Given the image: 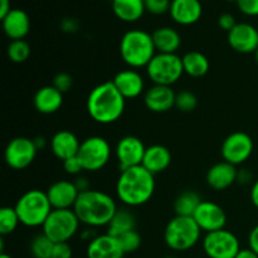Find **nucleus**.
I'll return each instance as SVG.
<instances>
[{
	"label": "nucleus",
	"mask_w": 258,
	"mask_h": 258,
	"mask_svg": "<svg viewBox=\"0 0 258 258\" xmlns=\"http://www.w3.org/2000/svg\"><path fill=\"white\" fill-rule=\"evenodd\" d=\"M155 175L143 165L121 170L116 181L117 199L128 208L141 207L151 201L155 193Z\"/></svg>",
	"instance_id": "obj_1"
},
{
	"label": "nucleus",
	"mask_w": 258,
	"mask_h": 258,
	"mask_svg": "<svg viewBox=\"0 0 258 258\" xmlns=\"http://www.w3.org/2000/svg\"><path fill=\"white\" fill-rule=\"evenodd\" d=\"M87 112L95 122L110 125L120 120L126 107V100L112 81L100 83L88 93Z\"/></svg>",
	"instance_id": "obj_2"
},
{
	"label": "nucleus",
	"mask_w": 258,
	"mask_h": 258,
	"mask_svg": "<svg viewBox=\"0 0 258 258\" xmlns=\"http://www.w3.org/2000/svg\"><path fill=\"white\" fill-rule=\"evenodd\" d=\"M117 209L115 199L110 194L97 189L80 193L73 207L81 224L93 229L107 227Z\"/></svg>",
	"instance_id": "obj_3"
},
{
	"label": "nucleus",
	"mask_w": 258,
	"mask_h": 258,
	"mask_svg": "<svg viewBox=\"0 0 258 258\" xmlns=\"http://www.w3.org/2000/svg\"><path fill=\"white\" fill-rule=\"evenodd\" d=\"M156 54L153 35L143 29H130L121 37L120 55L133 70L148 67Z\"/></svg>",
	"instance_id": "obj_4"
},
{
	"label": "nucleus",
	"mask_w": 258,
	"mask_h": 258,
	"mask_svg": "<svg viewBox=\"0 0 258 258\" xmlns=\"http://www.w3.org/2000/svg\"><path fill=\"white\" fill-rule=\"evenodd\" d=\"M20 224L28 228L43 227L44 222L53 211L47 193L39 189L27 190L14 206Z\"/></svg>",
	"instance_id": "obj_5"
},
{
	"label": "nucleus",
	"mask_w": 258,
	"mask_h": 258,
	"mask_svg": "<svg viewBox=\"0 0 258 258\" xmlns=\"http://www.w3.org/2000/svg\"><path fill=\"white\" fill-rule=\"evenodd\" d=\"M202 237V229L193 217L175 216L164 229V241L174 252H185L197 246Z\"/></svg>",
	"instance_id": "obj_6"
},
{
	"label": "nucleus",
	"mask_w": 258,
	"mask_h": 258,
	"mask_svg": "<svg viewBox=\"0 0 258 258\" xmlns=\"http://www.w3.org/2000/svg\"><path fill=\"white\" fill-rule=\"evenodd\" d=\"M146 75L154 85H175L184 75L183 60L176 53H156L146 67Z\"/></svg>",
	"instance_id": "obj_7"
},
{
	"label": "nucleus",
	"mask_w": 258,
	"mask_h": 258,
	"mask_svg": "<svg viewBox=\"0 0 258 258\" xmlns=\"http://www.w3.org/2000/svg\"><path fill=\"white\" fill-rule=\"evenodd\" d=\"M81 222L73 209H53L43 224V233L53 242H70L80 231Z\"/></svg>",
	"instance_id": "obj_8"
},
{
	"label": "nucleus",
	"mask_w": 258,
	"mask_h": 258,
	"mask_svg": "<svg viewBox=\"0 0 258 258\" xmlns=\"http://www.w3.org/2000/svg\"><path fill=\"white\" fill-rule=\"evenodd\" d=\"M111 145L102 136H90L81 143L78 158L86 171L96 173L105 168L111 159Z\"/></svg>",
	"instance_id": "obj_9"
},
{
	"label": "nucleus",
	"mask_w": 258,
	"mask_h": 258,
	"mask_svg": "<svg viewBox=\"0 0 258 258\" xmlns=\"http://www.w3.org/2000/svg\"><path fill=\"white\" fill-rule=\"evenodd\" d=\"M202 244L209 258H236L241 251L239 239L226 228L206 233Z\"/></svg>",
	"instance_id": "obj_10"
},
{
	"label": "nucleus",
	"mask_w": 258,
	"mask_h": 258,
	"mask_svg": "<svg viewBox=\"0 0 258 258\" xmlns=\"http://www.w3.org/2000/svg\"><path fill=\"white\" fill-rule=\"evenodd\" d=\"M254 144L251 136L243 131H236L224 139L222 144V158L232 165H242L253 154Z\"/></svg>",
	"instance_id": "obj_11"
},
{
	"label": "nucleus",
	"mask_w": 258,
	"mask_h": 258,
	"mask_svg": "<svg viewBox=\"0 0 258 258\" xmlns=\"http://www.w3.org/2000/svg\"><path fill=\"white\" fill-rule=\"evenodd\" d=\"M38 149L33 139L18 136L8 143L4 151L5 163L14 170H23L30 166L37 156Z\"/></svg>",
	"instance_id": "obj_12"
},
{
	"label": "nucleus",
	"mask_w": 258,
	"mask_h": 258,
	"mask_svg": "<svg viewBox=\"0 0 258 258\" xmlns=\"http://www.w3.org/2000/svg\"><path fill=\"white\" fill-rule=\"evenodd\" d=\"M145 151L146 146L138 136L127 135L121 138L115 149L116 160L120 166V170L141 165Z\"/></svg>",
	"instance_id": "obj_13"
},
{
	"label": "nucleus",
	"mask_w": 258,
	"mask_h": 258,
	"mask_svg": "<svg viewBox=\"0 0 258 258\" xmlns=\"http://www.w3.org/2000/svg\"><path fill=\"white\" fill-rule=\"evenodd\" d=\"M193 218L202 232H206V233L224 229L227 224L226 211L219 204L212 201H202Z\"/></svg>",
	"instance_id": "obj_14"
},
{
	"label": "nucleus",
	"mask_w": 258,
	"mask_h": 258,
	"mask_svg": "<svg viewBox=\"0 0 258 258\" xmlns=\"http://www.w3.org/2000/svg\"><path fill=\"white\" fill-rule=\"evenodd\" d=\"M229 47L242 54L256 53L258 49V29L249 23H237L236 27L228 32Z\"/></svg>",
	"instance_id": "obj_15"
},
{
	"label": "nucleus",
	"mask_w": 258,
	"mask_h": 258,
	"mask_svg": "<svg viewBox=\"0 0 258 258\" xmlns=\"http://www.w3.org/2000/svg\"><path fill=\"white\" fill-rule=\"evenodd\" d=\"M47 197L53 209H73L80 191L75 181L57 180L47 189Z\"/></svg>",
	"instance_id": "obj_16"
},
{
	"label": "nucleus",
	"mask_w": 258,
	"mask_h": 258,
	"mask_svg": "<svg viewBox=\"0 0 258 258\" xmlns=\"http://www.w3.org/2000/svg\"><path fill=\"white\" fill-rule=\"evenodd\" d=\"M176 92L169 86L153 85L144 93V103L151 112L164 113L175 107Z\"/></svg>",
	"instance_id": "obj_17"
},
{
	"label": "nucleus",
	"mask_w": 258,
	"mask_h": 258,
	"mask_svg": "<svg viewBox=\"0 0 258 258\" xmlns=\"http://www.w3.org/2000/svg\"><path fill=\"white\" fill-rule=\"evenodd\" d=\"M112 83L125 100H134L145 93V81L138 70L128 68L120 71L113 77Z\"/></svg>",
	"instance_id": "obj_18"
},
{
	"label": "nucleus",
	"mask_w": 258,
	"mask_h": 258,
	"mask_svg": "<svg viewBox=\"0 0 258 258\" xmlns=\"http://www.w3.org/2000/svg\"><path fill=\"white\" fill-rule=\"evenodd\" d=\"M87 258H123L125 252L121 247L117 237L111 234H97L88 242L86 249Z\"/></svg>",
	"instance_id": "obj_19"
},
{
	"label": "nucleus",
	"mask_w": 258,
	"mask_h": 258,
	"mask_svg": "<svg viewBox=\"0 0 258 258\" xmlns=\"http://www.w3.org/2000/svg\"><path fill=\"white\" fill-rule=\"evenodd\" d=\"M237 175H238L237 166L223 160L209 168V170L207 171L206 180L213 190L222 191L237 183Z\"/></svg>",
	"instance_id": "obj_20"
},
{
	"label": "nucleus",
	"mask_w": 258,
	"mask_h": 258,
	"mask_svg": "<svg viewBox=\"0 0 258 258\" xmlns=\"http://www.w3.org/2000/svg\"><path fill=\"white\" fill-rule=\"evenodd\" d=\"M171 19L180 25H193L201 20L203 15V5L201 0H171Z\"/></svg>",
	"instance_id": "obj_21"
},
{
	"label": "nucleus",
	"mask_w": 258,
	"mask_h": 258,
	"mask_svg": "<svg viewBox=\"0 0 258 258\" xmlns=\"http://www.w3.org/2000/svg\"><path fill=\"white\" fill-rule=\"evenodd\" d=\"M49 146L53 155L63 163L67 159L78 155L81 141L72 131L59 130L52 136Z\"/></svg>",
	"instance_id": "obj_22"
},
{
	"label": "nucleus",
	"mask_w": 258,
	"mask_h": 258,
	"mask_svg": "<svg viewBox=\"0 0 258 258\" xmlns=\"http://www.w3.org/2000/svg\"><path fill=\"white\" fill-rule=\"evenodd\" d=\"M3 30L12 40L24 39L30 30V18L23 9H12L2 19Z\"/></svg>",
	"instance_id": "obj_23"
},
{
	"label": "nucleus",
	"mask_w": 258,
	"mask_h": 258,
	"mask_svg": "<svg viewBox=\"0 0 258 258\" xmlns=\"http://www.w3.org/2000/svg\"><path fill=\"white\" fill-rule=\"evenodd\" d=\"M33 103L38 112L43 115H52L60 110L63 105V93L53 85L44 86L35 92Z\"/></svg>",
	"instance_id": "obj_24"
},
{
	"label": "nucleus",
	"mask_w": 258,
	"mask_h": 258,
	"mask_svg": "<svg viewBox=\"0 0 258 258\" xmlns=\"http://www.w3.org/2000/svg\"><path fill=\"white\" fill-rule=\"evenodd\" d=\"M171 164V153L166 146L164 145H151L146 148L145 155H144V160L141 165L150 171L151 174L156 175L170 166Z\"/></svg>",
	"instance_id": "obj_25"
},
{
	"label": "nucleus",
	"mask_w": 258,
	"mask_h": 258,
	"mask_svg": "<svg viewBox=\"0 0 258 258\" xmlns=\"http://www.w3.org/2000/svg\"><path fill=\"white\" fill-rule=\"evenodd\" d=\"M153 40L156 53L174 54L181 45V37L176 29L171 27H160L153 32Z\"/></svg>",
	"instance_id": "obj_26"
},
{
	"label": "nucleus",
	"mask_w": 258,
	"mask_h": 258,
	"mask_svg": "<svg viewBox=\"0 0 258 258\" xmlns=\"http://www.w3.org/2000/svg\"><path fill=\"white\" fill-rule=\"evenodd\" d=\"M113 14L126 23H135L145 14L144 0H112Z\"/></svg>",
	"instance_id": "obj_27"
},
{
	"label": "nucleus",
	"mask_w": 258,
	"mask_h": 258,
	"mask_svg": "<svg viewBox=\"0 0 258 258\" xmlns=\"http://www.w3.org/2000/svg\"><path fill=\"white\" fill-rule=\"evenodd\" d=\"M184 73L191 78H202L208 73L211 63L208 57L198 50H190L181 57Z\"/></svg>",
	"instance_id": "obj_28"
},
{
	"label": "nucleus",
	"mask_w": 258,
	"mask_h": 258,
	"mask_svg": "<svg viewBox=\"0 0 258 258\" xmlns=\"http://www.w3.org/2000/svg\"><path fill=\"white\" fill-rule=\"evenodd\" d=\"M135 227L136 219L133 212L127 208H118L107 226V233L118 238L126 232L135 229Z\"/></svg>",
	"instance_id": "obj_29"
},
{
	"label": "nucleus",
	"mask_w": 258,
	"mask_h": 258,
	"mask_svg": "<svg viewBox=\"0 0 258 258\" xmlns=\"http://www.w3.org/2000/svg\"><path fill=\"white\" fill-rule=\"evenodd\" d=\"M201 203L202 198L197 191L185 190L176 197L174 202V211L176 216L193 217Z\"/></svg>",
	"instance_id": "obj_30"
},
{
	"label": "nucleus",
	"mask_w": 258,
	"mask_h": 258,
	"mask_svg": "<svg viewBox=\"0 0 258 258\" xmlns=\"http://www.w3.org/2000/svg\"><path fill=\"white\" fill-rule=\"evenodd\" d=\"M54 243L44 233L37 234L30 241V253L33 258H52Z\"/></svg>",
	"instance_id": "obj_31"
},
{
	"label": "nucleus",
	"mask_w": 258,
	"mask_h": 258,
	"mask_svg": "<svg viewBox=\"0 0 258 258\" xmlns=\"http://www.w3.org/2000/svg\"><path fill=\"white\" fill-rule=\"evenodd\" d=\"M19 224L20 219L14 207H3L0 209V234L2 236L12 234Z\"/></svg>",
	"instance_id": "obj_32"
},
{
	"label": "nucleus",
	"mask_w": 258,
	"mask_h": 258,
	"mask_svg": "<svg viewBox=\"0 0 258 258\" xmlns=\"http://www.w3.org/2000/svg\"><path fill=\"white\" fill-rule=\"evenodd\" d=\"M30 53H32L30 45L24 39L12 40L7 49L8 58L14 63H24L30 57Z\"/></svg>",
	"instance_id": "obj_33"
},
{
	"label": "nucleus",
	"mask_w": 258,
	"mask_h": 258,
	"mask_svg": "<svg viewBox=\"0 0 258 258\" xmlns=\"http://www.w3.org/2000/svg\"><path fill=\"white\" fill-rule=\"evenodd\" d=\"M118 241H120V244L122 247L125 254L138 251L141 247V243H143L140 233L136 229H133V231H128L126 233H123L122 236L118 237Z\"/></svg>",
	"instance_id": "obj_34"
},
{
	"label": "nucleus",
	"mask_w": 258,
	"mask_h": 258,
	"mask_svg": "<svg viewBox=\"0 0 258 258\" xmlns=\"http://www.w3.org/2000/svg\"><path fill=\"white\" fill-rule=\"evenodd\" d=\"M198 106V97L190 91H180L176 93L175 107L181 112H191Z\"/></svg>",
	"instance_id": "obj_35"
},
{
	"label": "nucleus",
	"mask_w": 258,
	"mask_h": 258,
	"mask_svg": "<svg viewBox=\"0 0 258 258\" xmlns=\"http://www.w3.org/2000/svg\"><path fill=\"white\" fill-rule=\"evenodd\" d=\"M145 9L153 15H163L170 12L171 0H144Z\"/></svg>",
	"instance_id": "obj_36"
},
{
	"label": "nucleus",
	"mask_w": 258,
	"mask_h": 258,
	"mask_svg": "<svg viewBox=\"0 0 258 258\" xmlns=\"http://www.w3.org/2000/svg\"><path fill=\"white\" fill-rule=\"evenodd\" d=\"M53 86H54L59 92H62L63 95H64V93L68 92L73 86L72 76L68 75V73L66 72L57 73V75L54 76V78H53Z\"/></svg>",
	"instance_id": "obj_37"
},
{
	"label": "nucleus",
	"mask_w": 258,
	"mask_h": 258,
	"mask_svg": "<svg viewBox=\"0 0 258 258\" xmlns=\"http://www.w3.org/2000/svg\"><path fill=\"white\" fill-rule=\"evenodd\" d=\"M63 168H64L66 173L70 174V175H73V176L81 175V174H82V171H85V169H83V165H82V163H81L78 155H76V156H73V158H70V159H67V160L63 161Z\"/></svg>",
	"instance_id": "obj_38"
},
{
	"label": "nucleus",
	"mask_w": 258,
	"mask_h": 258,
	"mask_svg": "<svg viewBox=\"0 0 258 258\" xmlns=\"http://www.w3.org/2000/svg\"><path fill=\"white\" fill-rule=\"evenodd\" d=\"M236 4L247 17H258V0H237Z\"/></svg>",
	"instance_id": "obj_39"
},
{
	"label": "nucleus",
	"mask_w": 258,
	"mask_h": 258,
	"mask_svg": "<svg viewBox=\"0 0 258 258\" xmlns=\"http://www.w3.org/2000/svg\"><path fill=\"white\" fill-rule=\"evenodd\" d=\"M72 257H73V249L68 242L54 243L52 258H72Z\"/></svg>",
	"instance_id": "obj_40"
},
{
	"label": "nucleus",
	"mask_w": 258,
	"mask_h": 258,
	"mask_svg": "<svg viewBox=\"0 0 258 258\" xmlns=\"http://www.w3.org/2000/svg\"><path fill=\"white\" fill-rule=\"evenodd\" d=\"M217 23H218V27L221 28L222 30H226L227 33L231 32V30L237 25L236 18H234V15H232L231 13H223V14L219 15Z\"/></svg>",
	"instance_id": "obj_41"
},
{
	"label": "nucleus",
	"mask_w": 258,
	"mask_h": 258,
	"mask_svg": "<svg viewBox=\"0 0 258 258\" xmlns=\"http://www.w3.org/2000/svg\"><path fill=\"white\" fill-rule=\"evenodd\" d=\"M80 28V23L75 19V18H66L60 23V29L64 33H76Z\"/></svg>",
	"instance_id": "obj_42"
},
{
	"label": "nucleus",
	"mask_w": 258,
	"mask_h": 258,
	"mask_svg": "<svg viewBox=\"0 0 258 258\" xmlns=\"http://www.w3.org/2000/svg\"><path fill=\"white\" fill-rule=\"evenodd\" d=\"M75 184H76V186H77V189H78V191H80V193H85V191L90 190V189H91L90 180H88V178L83 176L82 174H81V175H78V176H76Z\"/></svg>",
	"instance_id": "obj_43"
},
{
	"label": "nucleus",
	"mask_w": 258,
	"mask_h": 258,
	"mask_svg": "<svg viewBox=\"0 0 258 258\" xmlns=\"http://www.w3.org/2000/svg\"><path fill=\"white\" fill-rule=\"evenodd\" d=\"M248 246L258 254V224L252 228L248 236Z\"/></svg>",
	"instance_id": "obj_44"
},
{
	"label": "nucleus",
	"mask_w": 258,
	"mask_h": 258,
	"mask_svg": "<svg viewBox=\"0 0 258 258\" xmlns=\"http://www.w3.org/2000/svg\"><path fill=\"white\" fill-rule=\"evenodd\" d=\"M237 183L243 184V185L252 183V174L249 173L247 169L238 170V175H237Z\"/></svg>",
	"instance_id": "obj_45"
},
{
	"label": "nucleus",
	"mask_w": 258,
	"mask_h": 258,
	"mask_svg": "<svg viewBox=\"0 0 258 258\" xmlns=\"http://www.w3.org/2000/svg\"><path fill=\"white\" fill-rule=\"evenodd\" d=\"M251 202L254 206V208L258 211V179L253 181L251 188Z\"/></svg>",
	"instance_id": "obj_46"
},
{
	"label": "nucleus",
	"mask_w": 258,
	"mask_h": 258,
	"mask_svg": "<svg viewBox=\"0 0 258 258\" xmlns=\"http://www.w3.org/2000/svg\"><path fill=\"white\" fill-rule=\"evenodd\" d=\"M236 258H258V254L248 247V248H241Z\"/></svg>",
	"instance_id": "obj_47"
},
{
	"label": "nucleus",
	"mask_w": 258,
	"mask_h": 258,
	"mask_svg": "<svg viewBox=\"0 0 258 258\" xmlns=\"http://www.w3.org/2000/svg\"><path fill=\"white\" fill-rule=\"evenodd\" d=\"M10 10H12L10 0H0V19H3Z\"/></svg>",
	"instance_id": "obj_48"
},
{
	"label": "nucleus",
	"mask_w": 258,
	"mask_h": 258,
	"mask_svg": "<svg viewBox=\"0 0 258 258\" xmlns=\"http://www.w3.org/2000/svg\"><path fill=\"white\" fill-rule=\"evenodd\" d=\"M33 141H34L35 148L38 149V151L43 150V149H44L48 144V141L45 140V138H43V136H37V138L33 139Z\"/></svg>",
	"instance_id": "obj_49"
},
{
	"label": "nucleus",
	"mask_w": 258,
	"mask_h": 258,
	"mask_svg": "<svg viewBox=\"0 0 258 258\" xmlns=\"http://www.w3.org/2000/svg\"><path fill=\"white\" fill-rule=\"evenodd\" d=\"M0 258H13L10 254L5 253V252H3V253H0Z\"/></svg>",
	"instance_id": "obj_50"
},
{
	"label": "nucleus",
	"mask_w": 258,
	"mask_h": 258,
	"mask_svg": "<svg viewBox=\"0 0 258 258\" xmlns=\"http://www.w3.org/2000/svg\"><path fill=\"white\" fill-rule=\"evenodd\" d=\"M254 58H256V62L258 63V49L256 50V53H254Z\"/></svg>",
	"instance_id": "obj_51"
},
{
	"label": "nucleus",
	"mask_w": 258,
	"mask_h": 258,
	"mask_svg": "<svg viewBox=\"0 0 258 258\" xmlns=\"http://www.w3.org/2000/svg\"><path fill=\"white\" fill-rule=\"evenodd\" d=\"M165 258H178V257H175V256H171V254H170V256H166Z\"/></svg>",
	"instance_id": "obj_52"
},
{
	"label": "nucleus",
	"mask_w": 258,
	"mask_h": 258,
	"mask_svg": "<svg viewBox=\"0 0 258 258\" xmlns=\"http://www.w3.org/2000/svg\"><path fill=\"white\" fill-rule=\"evenodd\" d=\"M227 2H234V3H237V0H227Z\"/></svg>",
	"instance_id": "obj_53"
},
{
	"label": "nucleus",
	"mask_w": 258,
	"mask_h": 258,
	"mask_svg": "<svg viewBox=\"0 0 258 258\" xmlns=\"http://www.w3.org/2000/svg\"><path fill=\"white\" fill-rule=\"evenodd\" d=\"M111 2H112V0H111Z\"/></svg>",
	"instance_id": "obj_54"
}]
</instances>
